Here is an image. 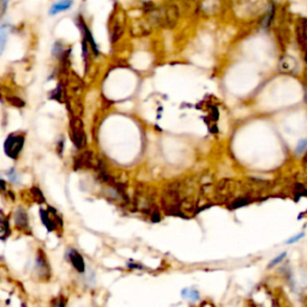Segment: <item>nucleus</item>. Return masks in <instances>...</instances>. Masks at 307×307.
Masks as SVG:
<instances>
[{
  "label": "nucleus",
  "instance_id": "obj_1",
  "mask_svg": "<svg viewBox=\"0 0 307 307\" xmlns=\"http://www.w3.org/2000/svg\"><path fill=\"white\" fill-rule=\"evenodd\" d=\"M23 144H24L23 136L10 135V137L6 139L4 145L5 152L8 154V156H10L11 159H17V156H18V154L23 148Z\"/></svg>",
  "mask_w": 307,
  "mask_h": 307
},
{
  "label": "nucleus",
  "instance_id": "obj_2",
  "mask_svg": "<svg viewBox=\"0 0 307 307\" xmlns=\"http://www.w3.org/2000/svg\"><path fill=\"white\" fill-rule=\"evenodd\" d=\"M278 67H280V70L284 73H295L296 71H299V63L294 56L283 55L280 59Z\"/></svg>",
  "mask_w": 307,
  "mask_h": 307
},
{
  "label": "nucleus",
  "instance_id": "obj_3",
  "mask_svg": "<svg viewBox=\"0 0 307 307\" xmlns=\"http://www.w3.org/2000/svg\"><path fill=\"white\" fill-rule=\"evenodd\" d=\"M73 4H74V0H59V2L53 3L51 8L48 10L49 16H55L62 12L69 11V10L73 6Z\"/></svg>",
  "mask_w": 307,
  "mask_h": 307
},
{
  "label": "nucleus",
  "instance_id": "obj_4",
  "mask_svg": "<svg viewBox=\"0 0 307 307\" xmlns=\"http://www.w3.org/2000/svg\"><path fill=\"white\" fill-rule=\"evenodd\" d=\"M69 259L71 260V263H72V265L76 267V270L80 271V273H83L85 269V265H84V260H83V258H82V256L80 255V253H78L77 251H74V250H70Z\"/></svg>",
  "mask_w": 307,
  "mask_h": 307
},
{
  "label": "nucleus",
  "instance_id": "obj_5",
  "mask_svg": "<svg viewBox=\"0 0 307 307\" xmlns=\"http://www.w3.org/2000/svg\"><path fill=\"white\" fill-rule=\"evenodd\" d=\"M16 224L20 228H28V216L23 209H18L16 213Z\"/></svg>",
  "mask_w": 307,
  "mask_h": 307
},
{
  "label": "nucleus",
  "instance_id": "obj_6",
  "mask_svg": "<svg viewBox=\"0 0 307 307\" xmlns=\"http://www.w3.org/2000/svg\"><path fill=\"white\" fill-rule=\"evenodd\" d=\"M9 33H10V27L6 23H3L2 28H0V48H2V53L4 52L5 49L6 39H8Z\"/></svg>",
  "mask_w": 307,
  "mask_h": 307
},
{
  "label": "nucleus",
  "instance_id": "obj_7",
  "mask_svg": "<svg viewBox=\"0 0 307 307\" xmlns=\"http://www.w3.org/2000/svg\"><path fill=\"white\" fill-rule=\"evenodd\" d=\"M40 214H41V219H42V222H44V224L46 226V228L51 232L55 228V223L53 222V221L49 219L48 216V213H46L45 210H40Z\"/></svg>",
  "mask_w": 307,
  "mask_h": 307
},
{
  "label": "nucleus",
  "instance_id": "obj_8",
  "mask_svg": "<svg viewBox=\"0 0 307 307\" xmlns=\"http://www.w3.org/2000/svg\"><path fill=\"white\" fill-rule=\"evenodd\" d=\"M307 150V139H302V141L299 142L298 146H296L295 149V152L296 155H301V154H303Z\"/></svg>",
  "mask_w": 307,
  "mask_h": 307
},
{
  "label": "nucleus",
  "instance_id": "obj_9",
  "mask_svg": "<svg viewBox=\"0 0 307 307\" xmlns=\"http://www.w3.org/2000/svg\"><path fill=\"white\" fill-rule=\"evenodd\" d=\"M285 256H287V253H285V252H283V253H281V255H280V256H278V257H276V258H275V259H273V260H271V262H270V264H269V266H267V267H273V266H275V265H277V264H278V263H281V262H282V260H283V259L285 258Z\"/></svg>",
  "mask_w": 307,
  "mask_h": 307
},
{
  "label": "nucleus",
  "instance_id": "obj_10",
  "mask_svg": "<svg viewBox=\"0 0 307 307\" xmlns=\"http://www.w3.org/2000/svg\"><path fill=\"white\" fill-rule=\"evenodd\" d=\"M303 237H305V233H299L298 235H295V237H293V238H291L289 239L288 241H285V244H294V242H296V241H299L300 239H302Z\"/></svg>",
  "mask_w": 307,
  "mask_h": 307
},
{
  "label": "nucleus",
  "instance_id": "obj_11",
  "mask_svg": "<svg viewBox=\"0 0 307 307\" xmlns=\"http://www.w3.org/2000/svg\"><path fill=\"white\" fill-rule=\"evenodd\" d=\"M247 199H238V201H235L234 203H233V208H239V206H242V205H245V204H247Z\"/></svg>",
  "mask_w": 307,
  "mask_h": 307
},
{
  "label": "nucleus",
  "instance_id": "obj_12",
  "mask_svg": "<svg viewBox=\"0 0 307 307\" xmlns=\"http://www.w3.org/2000/svg\"><path fill=\"white\" fill-rule=\"evenodd\" d=\"M0 2H2V15H4L11 0H0Z\"/></svg>",
  "mask_w": 307,
  "mask_h": 307
},
{
  "label": "nucleus",
  "instance_id": "obj_13",
  "mask_svg": "<svg viewBox=\"0 0 307 307\" xmlns=\"http://www.w3.org/2000/svg\"><path fill=\"white\" fill-rule=\"evenodd\" d=\"M4 232L5 233L3 234V239L6 238V235L9 234V224H8V221H4Z\"/></svg>",
  "mask_w": 307,
  "mask_h": 307
}]
</instances>
